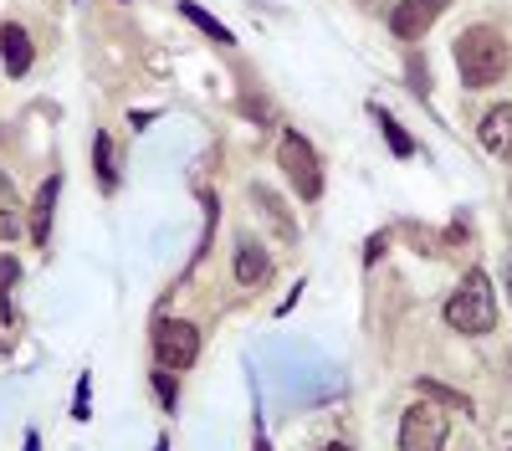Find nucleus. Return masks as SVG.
Here are the masks:
<instances>
[{
    "label": "nucleus",
    "mask_w": 512,
    "mask_h": 451,
    "mask_svg": "<svg viewBox=\"0 0 512 451\" xmlns=\"http://www.w3.org/2000/svg\"><path fill=\"white\" fill-rule=\"evenodd\" d=\"M57 195H62V175H47V180H41V190H36V200H31V221H26V231H31L36 246H47V241H52Z\"/></svg>",
    "instance_id": "7"
},
{
    "label": "nucleus",
    "mask_w": 512,
    "mask_h": 451,
    "mask_svg": "<svg viewBox=\"0 0 512 451\" xmlns=\"http://www.w3.org/2000/svg\"><path fill=\"white\" fill-rule=\"evenodd\" d=\"M482 144H487V154L512 159V103H497V108L482 118Z\"/></svg>",
    "instance_id": "8"
},
{
    "label": "nucleus",
    "mask_w": 512,
    "mask_h": 451,
    "mask_svg": "<svg viewBox=\"0 0 512 451\" xmlns=\"http://www.w3.org/2000/svg\"><path fill=\"white\" fill-rule=\"evenodd\" d=\"M328 451H354V446H344V441H333V446H328Z\"/></svg>",
    "instance_id": "18"
},
{
    "label": "nucleus",
    "mask_w": 512,
    "mask_h": 451,
    "mask_svg": "<svg viewBox=\"0 0 512 451\" xmlns=\"http://www.w3.org/2000/svg\"><path fill=\"white\" fill-rule=\"evenodd\" d=\"M446 323L456 334H492L497 328V298H492V282H487L482 267H472L461 277V287L446 303Z\"/></svg>",
    "instance_id": "2"
},
{
    "label": "nucleus",
    "mask_w": 512,
    "mask_h": 451,
    "mask_svg": "<svg viewBox=\"0 0 512 451\" xmlns=\"http://www.w3.org/2000/svg\"><path fill=\"white\" fill-rule=\"evenodd\" d=\"M21 195H16V185H11V175L0 170V236H21Z\"/></svg>",
    "instance_id": "12"
},
{
    "label": "nucleus",
    "mask_w": 512,
    "mask_h": 451,
    "mask_svg": "<svg viewBox=\"0 0 512 451\" xmlns=\"http://www.w3.org/2000/svg\"><path fill=\"white\" fill-rule=\"evenodd\" d=\"M415 390H420L425 400H441V405H461V410H466V395H456V390H451V385H441V380H420Z\"/></svg>",
    "instance_id": "16"
},
{
    "label": "nucleus",
    "mask_w": 512,
    "mask_h": 451,
    "mask_svg": "<svg viewBox=\"0 0 512 451\" xmlns=\"http://www.w3.org/2000/svg\"><path fill=\"white\" fill-rule=\"evenodd\" d=\"M446 6H451V0H400L395 16H390V31H395L400 41H420L425 31L441 21Z\"/></svg>",
    "instance_id": "6"
},
{
    "label": "nucleus",
    "mask_w": 512,
    "mask_h": 451,
    "mask_svg": "<svg viewBox=\"0 0 512 451\" xmlns=\"http://www.w3.org/2000/svg\"><path fill=\"white\" fill-rule=\"evenodd\" d=\"M154 359H159V369H190L200 359V328L185 318H159L154 323Z\"/></svg>",
    "instance_id": "4"
},
{
    "label": "nucleus",
    "mask_w": 512,
    "mask_h": 451,
    "mask_svg": "<svg viewBox=\"0 0 512 451\" xmlns=\"http://www.w3.org/2000/svg\"><path fill=\"white\" fill-rule=\"evenodd\" d=\"M154 395H159V405H164V410H175L180 390H175V380H169V369H159V375H154Z\"/></svg>",
    "instance_id": "17"
},
{
    "label": "nucleus",
    "mask_w": 512,
    "mask_h": 451,
    "mask_svg": "<svg viewBox=\"0 0 512 451\" xmlns=\"http://www.w3.org/2000/svg\"><path fill=\"white\" fill-rule=\"evenodd\" d=\"M0 57H6V72L11 77H26L31 72V36L21 26H0Z\"/></svg>",
    "instance_id": "9"
},
{
    "label": "nucleus",
    "mask_w": 512,
    "mask_h": 451,
    "mask_svg": "<svg viewBox=\"0 0 512 451\" xmlns=\"http://www.w3.org/2000/svg\"><path fill=\"white\" fill-rule=\"evenodd\" d=\"M456 72L466 88H492L507 72V36L497 26H466L456 36Z\"/></svg>",
    "instance_id": "1"
},
{
    "label": "nucleus",
    "mask_w": 512,
    "mask_h": 451,
    "mask_svg": "<svg viewBox=\"0 0 512 451\" xmlns=\"http://www.w3.org/2000/svg\"><path fill=\"white\" fill-rule=\"evenodd\" d=\"M180 16H185V21H195V26H200L205 36H216V41H226V47H231V31H226V26H221L216 16H210V11H200L195 0H185V6H180Z\"/></svg>",
    "instance_id": "14"
},
{
    "label": "nucleus",
    "mask_w": 512,
    "mask_h": 451,
    "mask_svg": "<svg viewBox=\"0 0 512 451\" xmlns=\"http://www.w3.org/2000/svg\"><path fill=\"white\" fill-rule=\"evenodd\" d=\"M446 446V416L436 405L415 400L400 416V451H441Z\"/></svg>",
    "instance_id": "5"
},
{
    "label": "nucleus",
    "mask_w": 512,
    "mask_h": 451,
    "mask_svg": "<svg viewBox=\"0 0 512 451\" xmlns=\"http://www.w3.org/2000/svg\"><path fill=\"white\" fill-rule=\"evenodd\" d=\"M93 164H98V185L113 195V190L123 185V175H118V144H113V134H93Z\"/></svg>",
    "instance_id": "11"
},
{
    "label": "nucleus",
    "mask_w": 512,
    "mask_h": 451,
    "mask_svg": "<svg viewBox=\"0 0 512 451\" xmlns=\"http://www.w3.org/2000/svg\"><path fill=\"white\" fill-rule=\"evenodd\" d=\"M267 277H272L267 252H262V246H251V241H241V246H236V282H241V287H262Z\"/></svg>",
    "instance_id": "10"
},
{
    "label": "nucleus",
    "mask_w": 512,
    "mask_h": 451,
    "mask_svg": "<svg viewBox=\"0 0 512 451\" xmlns=\"http://www.w3.org/2000/svg\"><path fill=\"white\" fill-rule=\"evenodd\" d=\"M21 287V262L11 257V252H0V298L11 303V293Z\"/></svg>",
    "instance_id": "15"
},
{
    "label": "nucleus",
    "mask_w": 512,
    "mask_h": 451,
    "mask_svg": "<svg viewBox=\"0 0 512 451\" xmlns=\"http://www.w3.org/2000/svg\"><path fill=\"white\" fill-rule=\"evenodd\" d=\"M277 164H282V175L292 180V190L303 195V200H318V195H323V164H318L313 144L297 134V129L282 134V144H277Z\"/></svg>",
    "instance_id": "3"
},
{
    "label": "nucleus",
    "mask_w": 512,
    "mask_h": 451,
    "mask_svg": "<svg viewBox=\"0 0 512 451\" xmlns=\"http://www.w3.org/2000/svg\"><path fill=\"white\" fill-rule=\"evenodd\" d=\"M374 118H379V129H384V139H390V149H395L400 159H410V154H415V139H410V134H405L400 123H395L390 113H384L379 103H374Z\"/></svg>",
    "instance_id": "13"
},
{
    "label": "nucleus",
    "mask_w": 512,
    "mask_h": 451,
    "mask_svg": "<svg viewBox=\"0 0 512 451\" xmlns=\"http://www.w3.org/2000/svg\"><path fill=\"white\" fill-rule=\"evenodd\" d=\"M507 298H512V262H507Z\"/></svg>",
    "instance_id": "19"
}]
</instances>
